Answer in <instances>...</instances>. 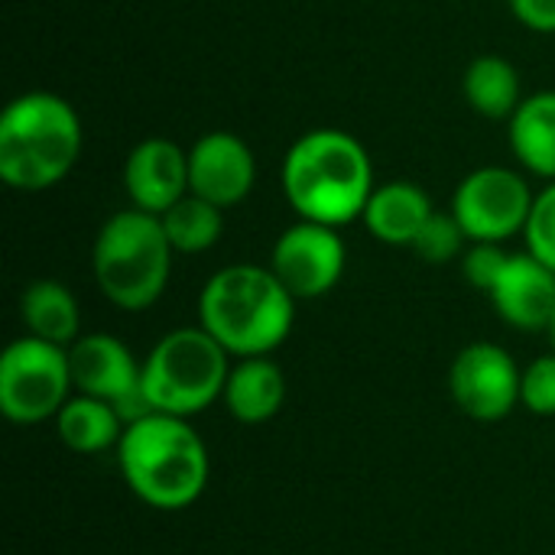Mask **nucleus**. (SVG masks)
<instances>
[{
  "label": "nucleus",
  "mask_w": 555,
  "mask_h": 555,
  "mask_svg": "<svg viewBox=\"0 0 555 555\" xmlns=\"http://www.w3.org/2000/svg\"><path fill=\"white\" fill-rule=\"evenodd\" d=\"M231 354L202 328L163 335L143 358V393L153 413L198 416L224 397Z\"/></svg>",
  "instance_id": "6"
},
{
  "label": "nucleus",
  "mask_w": 555,
  "mask_h": 555,
  "mask_svg": "<svg viewBox=\"0 0 555 555\" xmlns=\"http://www.w3.org/2000/svg\"><path fill=\"white\" fill-rule=\"evenodd\" d=\"M124 429L127 423L114 403L85 393H75L55 416V433L62 446L75 455H101L107 449H117Z\"/></svg>",
  "instance_id": "17"
},
{
  "label": "nucleus",
  "mask_w": 555,
  "mask_h": 555,
  "mask_svg": "<svg viewBox=\"0 0 555 555\" xmlns=\"http://www.w3.org/2000/svg\"><path fill=\"white\" fill-rule=\"evenodd\" d=\"M81 156V120L52 91H26L0 114V176L16 192L59 185Z\"/></svg>",
  "instance_id": "4"
},
{
  "label": "nucleus",
  "mask_w": 555,
  "mask_h": 555,
  "mask_svg": "<svg viewBox=\"0 0 555 555\" xmlns=\"http://www.w3.org/2000/svg\"><path fill=\"white\" fill-rule=\"evenodd\" d=\"M159 218H163L166 237L176 254H202V250L215 247L224 231L221 208L192 192L185 198H179L172 208H166Z\"/></svg>",
  "instance_id": "21"
},
{
  "label": "nucleus",
  "mask_w": 555,
  "mask_h": 555,
  "mask_svg": "<svg viewBox=\"0 0 555 555\" xmlns=\"http://www.w3.org/2000/svg\"><path fill=\"white\" fill-rule=\"evenodd\" d=\"M462 91H465L468 104L491 120H501V117L511 120L524 101L520 98V72L504 55H478L465 68Z\"/></svg>",
  "instance_id": "20"
},
{
  "label": "nucleus",
  "mask_w": 555,
  "mask_h": 555,
  "mask_svg": "<svg viewBox=\"0 0 555 555\" xmlns=\"http://www.w3.org/2000/svg\"><path fill=\"white\" fill-rule=\"evenodd\" d=\"M507 250L501 244H488V241H475L465 254H462V273L465 280L481 289V293H491V286L498 283L504 263H507Z\"/></svg>",
  "instance_id": "25"
},
{
  "label": "nucleus",
  "mask_w": 555,
  "mask_h": 555,
  "mask_svg": "<svg viewBox=\"0 0 555 555\" xmlns=\"http://www.w3.org/2000/svg\"><path fill=\"white\" fill-rule=\"evenodd\" d=\"M533 198L537 195L520 172L507 166H485L459 182L452 195V215L459 218L472 244H504L527 228Z\"/></svg>",
  "instance_id": "8"
},
{
  "label": "nucleus",
  "mask_w": 555,
  "mask_h": 555,
  "mask_svg": "<svg viewBox=\"0 0 555 555\" xmlns=\"http://www.w3.org/2000/svg\"><path fill=\"white\" fill-rule=\"evenodd\" d=\"M465 244H472V241H468L465 228L459 224V218L452 211L449 215L433 211L429 221L423 224L420 237L413 241V250L426 263H449V260H455V257L465 254Z\"/></svg>",
  "instance_id": "22"
},
{
  "label": "nucleus",
  "mask_w": 555,
  "mask_h": 555,
  "mask_svg": "<svg viewBox=\"0 0 555 555\" xmlns=\"http://www.w3.org/2000/svg\"><path fill=\"white\" fill-rule=\"evenodd\" d=\"M124 189L133 208L163 215L189 195V153L166 137L137 143L124 163Z\"/></svg>",
  "instance_id": "14"
},
{
  "label": "nucleus",
  "mask_w": 555,
  "mask_h": 555,
  "mask_svg": "<svg viewBox=\"0 0 555 555\" xmlns=\"http://www.w3.org/2000/svg\"><path fill=\"white\" fill-rule=\"evenodd\" d=\"M20 319L33 338L68 348L78 338L81 312L72 289L59 280H36L20 296Z\"/></svg>",
  "instance_id": "19"
},
{
  "label": "nucleus",
  "mask_w": 555,
  "mask_h": 555,
  "mask_svg": "<svg viewBox=\"0 0 555 555\" xmlns=\"http://www.w3.org/2000/svg\"><path fill=\"white\" fill-rule=\"evenodd\" d=\"M172 254L159 215L143 208L117 211L101 224L91 247L94 283L117 309L143 312L166 293Z\"/></svg>",
  "instance_id": "5"
},
{
  "label": "nucleus",
  "mask_w": 555,
  "mask_h": 555,
  "mask_svg": "<svg viewBox=\"0 0 555 555\" xmlns=\"http://www.w3.org/2000/svg\"><path fill=\"white\" fill-rule=\"evenodd\" d=\"M494 312L517 332H546L555 312V270L530 250L511 254L491 286Z\"/></svg>",
  "instance_id": "13"
},
{
  "label": "nucleus",
  "mask_w": 555,
  "mask_h": 555,
  "mask_svg": "<svg viewBox=\"0 0 555 555\" xmlns=\"http://www.w3.org/2000/svg\"><path fill=\"white\" fill-rule=\"evenodd\" d=\"M117 465L127 488L153 511H185L192 507L211 478L208 446L192 429L185 416L169 413H146L127 423Z\"/></svg>",
  "instance_id": "2"
},
{
  "label": "nucleus",
  "mask_w": 555,
  "mask_h": 555,
  "mask_svg": "<svg viewBox=\"0 0 555 555\" xmlns=\"http://www.w3.org/2000/svg\"><path fill=\"white\" fill-rule=\"evenodd\" d=\"M511 13L533 33H555V0H507Z\"/></svg>",
  "instance_id": "26"
},
{
  "label": "nucleus",
  "mask_w": 555,
  "mask_h": 555,
  "mask_svg": "<svg viewBox=\"0 0 555 555\" xmlns=\"http://www.w3.org/2000/svg\"><path fill=\"white\" fill-rule=\"evenodd\" d=\"M68 367L75 393L114 403L124 423L153 413L143 393V361H137L120 338L104 332L78 335L68 345Z\"/></svg>",
  "instance_id": "9"
},
{
  "label": "nucleus",
  "mask_w": 555,
  "mask_h": 555,
  "mask_svg": "<svg viewBox=\"0 0 555 555\" xmlns=\"http://www.w3.org/2000/svg\"><path fill=\"white\" fill-rule=\"evenodd\" d=\"M270 270L296 299H319L332 293L345 273V241L338 228L299 218V224L276 237Z\"/></svg>",
  "instance_id": "11"
},
{
  "label": "nucleus",
  "mask_w": 555,
  "mask_h": 555,
  "mask_svg": "<svg viewBox=\"0 0 555 555\" xmlns=\"http://www.w3.org/2000/svg\"><path fill=\"white\" fill-rule=\"evenodd\" d=\"M524 234H527V250L555 270V182H550L533 198V211L527 218Z\"/></svg>",
  "instance_id": "23"
},
{
  "label": "nucleus",
  "mask_w": 555,
  "mask_h": 555,
  "mask_svg": "<svg viewBox=\"0 0 555 555\" xmlns=\"http://www.w3.org/2000/svg\"><path fill=\"white\" fill-rule=\"evenodd\" d=\"M374 189L371 156L345 130H309L283 159V192L302 221L345 228L364 218Z\"/></svg>",
  "instance_id": "1"
},
{
  "label": "nucleus",
  "mask_w": 555,
  "mask_h": 555,
  "mask_svg": "<svg viewBox=\"0 0 555 555\" xmlns=\"http://www.w3.org/2000/svg\"><path fill=\"white\" fill-rule=\"evenodd\" d=\"M520 406L530 410L533 416H555V351L524 367Z\"/></svg>",
  "instance_id": "24"
},
{
  "label": "nucleus",
  "mask_w": 555,
  "mask_h": 555,
  "mask_svg": "<svg viewBox=\"0 0 555 555\" xmlns=\"http://www.w3.org/2000/svg\"><path fill=\"white\" fill-rule=\"evenodd\" d=\"M524 371L494 341L465 345L449 371V390L455 406L475 423H501L520 403Z\"/></svg>",
  "instance_id": "10"
},
{
  "label": "nucleus",
  "mask_w": 555,
  "mask_h": 555,
  "mask_svg": "<svg viewBox=\"0 0 555 555\" xmlns=\"http://www.w3.org/2000/svg\"><path fill=\"white\" fill-rule=\"evenodd\" d=\"M546 332H550V341H553V351H555V312H553V319H550V328H546Z\"/></svg>",
  "instance_id": "27"
},
{
  "label": "nucleus",
  "mask_w": 555,
  "mask_h": 555,
  "mask_svg": "<svg viewBox=\"0 0 555 555\" xmlns=\"http://www.w3.org/2000/svg\"><path fill=\"white\" fill-rule=\"evenodd\" d=\"M221 403L244 426L270 423L286 403V374H283V367L270 354L237 358V364H231Z\"/></svg>",
  "instance_id": "15"
},
{
  "label": "nucleus",
  "mask_w": 555,
  "mask_h": 555,
  "mask_svg": "<svg viewBox=\"0 0 555 555\" xmlns=\"http://www.w3.org/2000/svg\"><path fill=\"white\" fill-rule=\"evenodd\" d=\"M293 322L296 296L270 267H224L198 296V325L231 358H260L276 351L289 338Z\"/></svg>",
  "instance_id": "3"
},
{
  "label": "nucleus",
  "mask_w": 555,
  "mask_h": 555,
  "mask_svg": "<svg viewBox=\"0 0 555 555\" xmlns=\"http://www.w3.org/2000/svg\"><path fill=\"white\" fill-rule=\"evenodd\" d=\"M254 179L257 163L250 146L228 130H211L189 150V192L218 208L244 202Z\"/></svg>",
  "instance_id": "12"
},
{
  "label": "nucleus",
  "mask_w": 555,
  "mask_h": 555,
  "mask_svg": "<svg viewBox=\"0 0 555 555\" xmlns=\"http://www.w3.org/2000/svg\"><path fill=\"white\" fill-rule=\"evenodd\" d=\"M68 348L23 335L0 354V413L16 426L55 420L72 400Z\"/></svg>",
  "instance_id": "7"
},
{
  "label": "nucleus",
  "mask_w": 555,
  "mask_h": 555,
  "mask_svg": "<svg viewBox=\"0 0 555 555\" xmlns=\"http://www.w3.org/2000/svg\"><path fill=\"white\" fill-rule=\"evenodd\" d=\"M511 150L533 172L555 182V91L524 98L511 117Z\"/></svg>",
  "instance_id": "18"
},
{
  "label": "nucleus",
  "mask_w": 555,
  "mask_h": 555,
  "mask_svg": "<svg viewBox=\"0 0 555 555\" xmlns=\"http://www.w3.org/2000/svg\"><path fill=\"white\" fill-rule=\"evenodd\" d=\"M433 211L436 208H433L429 195L416 182L397 179V182L374 189V195L364 208V224L384 244L413 247V241L420 237V231Z\"/></svg>",
  "instance_id": "16"
}]
</instances>
